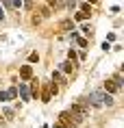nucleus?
<instances>
[{"label":"nucleus","mask_w":124,"mask_h":128,"mask_svg":"<svg viewBox=\"0 0 124 128\" xmlns=\"http://www.w3.org/2000/svg\"><path fill=\"white\" fill-rule=\"evenodd\" d=\"M70 113L76 115L78 120H83V117H87V115H89V108L85 106L83 102H76V104H72V106H70Z\"/></svg>","instance_id":"7ed1b4c3"},{"label":"nucleus","mask_w":124,"mask_h":128,"mask_svg":"<svg viewBox=\"0 0 124 128\" xmlns=\"http://www.w3.org/2000/svg\"><path fill=\"white\" fill-rule=\"evenodd\" d=\"M15 98H18V89L11 87V89L7 91V100H15Z\"/></svg>","instance_id":"9d476101"},{"label":"nucleus","mask_w":124,"mask_h":128,"mask_svg":"<svg viewBox=\"0 0 124 128\" xmlns=\"http://www.w3.org/2000/svg\"><path fill=\"white\" fill-rule=\"evenodd\" d=\"M83 33L87 35V37H91V35H94V28L91 26H83Z\"/></svg>","instance_id":"ddd939ff"},{"label":"nucleus","mask_w":124,"mask_h":128,"mask_svg":"<svg viewBox=\"0 0 124 128\" xmlns=\"http://www.w3.org/2000/svg\"><path fill=\"white\" fill-rule=\"evenodd\" d=\"M59 122H61V124H65L68 128H76L83 120H78V117H76V115H72L70 111H63V113L59 115Z\"/></svg>","instance_id":"f03ea898"},{"label":"nucleus","mask_w":124,"mask_h":128,"mask_svg":"<svg viewBox=\"0 0 124 128\" xmlns=\"http://www.w3.org/2000/svg\"><path fill=\"white\" fill-rule=\"evenodd\" d=\"M24 7H26V9H33V0H24Z\"/></svg>","instance_id":"6ab92c4d"},{"label":"nucleus","mask_w":124,"mask_h":128,"mask_svg":"<svg viewBox=\"0 0 124 128\" xmlns=\"http://www.w3.org/2000/svg\"><path fill=\"white\" fill-rule=\"evenodd\" d=\"M37 13H41V18H48V15H50V9H48V7H44V9H39Z\"/></svg>","instance_id":"f8f14e48"},{"label":"nucleus","mask_w":124,"mask_h":128,"mask_svg":"<svg viewBox=\"0 0 124 128\" xmlns=\"http://www.w3.org/2000/svg\"><path fill=\"white\" fill-rule=\"evenodd\" d=\"M20 98H22L24 102L31 100V94H28V89H26V85H24V82H20Z\"/></svg>","instance_id":"0eeeda50"},{"label":"nucleus","mask_w":124,"mask_h":128,"mask_svg":"<svg viewBox=\"0 0 124 128\" xmlns=\"http://www.w3.org/2000/svg\"><path fill=\"white\" fill-rule=\"evenodd\" d=\"M78 102H83L85 106H111L113 104V98H111V94H104V91H91L87 98H83V100H78Z\"/></svg>","instance_id":"f257e3e1"},{"label":"nucleus","mask_w":124,"mask_h":128,"mask_svg":"<svg viewBox=\"0 0 124 128\" xmlns=\"http://www.w3.org/2000/svg\"><path fill=\"white\" fill-rule=\"evenodd\" d=\"M20 76L24 78V80H31V78H33V68H31V65H22L20 68Z\"/></svg>","instance_id":"39448f33"},{"label":"nucleus","mask_w":124,"mask_h":128,"mask_svg":"<svg viewBox=\"0 0 124 128\" xmlns=\"http://www.w3.org/2000/svg\"><path fill=\"white\" fill-rule=\"evenodd\" d=\"M0 100H2V102H7V91H0Z\"/></svg>","instance_id":"412c9836"},{"label":"nucleus","mask_w":124,"mask_h":128,"mask_svg":"<svg viewBox=\"0 0 124 128\" xmlns=\"http://www.w3.org/2000/svg\"><path fill=\"white\" fill-rule=\"evenodd\" d=\"M61 70L63 72H72V70H74V63H72V61H65V63H61Z\"/></svg>","instance_id":"1a4fd4ad"},{"label":"nucleus","mask_w":124,"mask_h":128,"mask_svg":"<svg viewBox=\"0 0 124 128\" xmlns=\"http://www.w3.org/2000/svg\"><path fill=\"white\" fill-rule=\"evenodd\" d=\"M37 91H39V85H37V80H35V82H33V89L28 91V94H31V98H37Z\"/></svg>","instance_id":"9b49d317"},{"label":"nucleus","mask_w":124,"mask_h":128,"mask_svg":"<svg viewBox=\"0 0 124 128\" xmlns=\"http://www.w3.org/2000/svg\"><path fill=\"white\" fill-rule=\"evenodd\" d=\"M81 13H87V15H89V13H91L89 4H81Z\"/></svg>","instance_id":"2eb2a0df"},{"label":"nucleus","mask_w":124,"mask_h":128,"mask_svg":"<svg viewBox=\"0 0 124 128\" xmlns=\"http://www.w3.org/2000/svg\"><path fill=\"white\" fill-rule=\"evenodd\" d=\"M89 2H96V0H89Z\"/></svg>","instance_id":"393cba45"},{"label":"nucleus","mask_w":124,"mask_h":128,"mask_svg":"<svg viewBox=\"0 0 124 128\" xmlns=\"http://www.w3.org/2000/svg\"><path fill=\"white\" fill-rule=\"evenodd\" d=\"M87 18H89L87 13H76V20H87Z\"/></svg>","instance_id":"a211bd4d"},{"label":"nucleus","mask_w":124,"mask_h":128,"mask_svg":"<svg viewBox=\"0 0 124 128\" xmlns=\"http://www.w3.org/2000/svg\"><path fill=\"white\" fill-rule=\"evenodd\" d=\"M59 26H61V30H70V28L74 30V22H72V20H63Z\"/></svg>","instance_id":"6e6552de"},{"label":"nucleus","mask_w":124,"mask_h":128,"mask_svg":"<svg viewBox=\"0 0 124 128\" xmlns=\"http://www.w3.org/2000/svg\"><path fill=\"white\" fill-rule=\"evenodd\" d=\"M76 7V0H68V9H74Z\"/></svg>","instance_id":"aec40b11"},{"label":"nucleus","mask_w":124,"mask_h":128,"mask_svg":"<svg viewBox=\"0 0 124 128\" xmlns=\"http://www.w3.org/2000/svg\"><path fill=\"white\" fill-rule=\"evenodd\" d=\"M46 2H55V0H46Z\"/></svg>","instance_id":"b1692460"},{"label":"nucleus","mask_w":124,"mask_h":128,"mask_svg":"<svg viewBox=\"0 0 124 128\" xmlns=\"http://www.w3.org/2000/svg\"><path fill=\"white\" fill-rule=\"evenodd\" d=\"M5 4H7V7H11V4H13V2H11V0H5Z\"/></svg>","instance_id":"5701e85b"},{"label":"nucleus","mask_w":124,"mask_h":128,"mask_svg":"<svg viewBox=\"0 0 124 128\" xmlns=\"http://www.w3.org/2000/svg\"><path fill=\"white\" fill-rule=\"evenodd\" d=\"M52 94H57V85H55V82L44 85V91H41V102H50V100H52Z\"/></svg>","instance_id":"20e7f679"},{"label":"nucleus","mask_w":124,"mask_h":128,"mask_svg":"<svg viewBox=\"0 0 124 128\" xmlns=\"http://www.w3.org/2000/svg\"><path fill=\"white\" fill-rule=\"evenodd\" d=\"M55 128H68V126H65V124H61V122H57V124H55Z\"/></svg>","instance_id":"4be33fe9"},{"label":"nucleus","mask_w":124,"mask_h":128,"mask_svg":"<svg viewBox=\"0 0 124 128\" xmlns=\"http://www.w3.org/2000/svg\"><path fill=\"white\" fill-rule=\"evenodd\" d=\"M68 61H72V63L76 61V52H74V50H70V52H68Z\"/></svg>","instance_id":"f3484780"},{"label":"nucleus","mask_w":124,"mask_h":128,"mask_svg":"<svg viewBox=\"0 0 124 128\" xmlns=\"http://www.w3.org/2000/svg\"><path fill=\"white\" fill-rule=\"evenodd\" d=\"M52 80H59V82H63V76L59 74V72H52Z\"/></svg>","instance_id":"dca6fc26"},{"label":"nucleus","mask_w":124,"mask_h":128,"mask_svg":"<svg viewBox=\"0 0 124 128\" xmlns=\"http://www.w3.org/2000/svg\"><path fill=\"white\" fill-rule=\"evenodd\" d=\"M117 91H120V87H117L113 80H107V82H104V94H117Z\"/></svg>","instance_id":"423d86ee"},{"label":"nucleus","mask_w":124,"mask_h":128,"mask_svg":"<svg viewBox=\"0 0 124 128\" xmlns=\"http://www.w3.org/2000/svg\"><path fill=\"white\" fill-rule=\"evenodd\" d=\"M28 61H31V63H37V61H39V54H37V52H31Z\"/></svg>","instance_id":"4468645a"}]
</instances>
